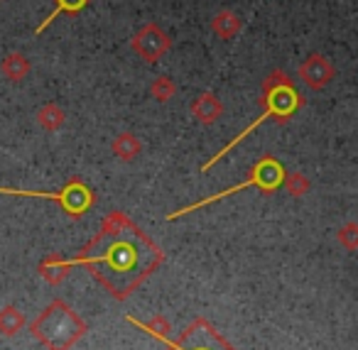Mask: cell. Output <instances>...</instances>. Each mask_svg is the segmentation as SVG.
Returning a JSON list of instances; mask_svg holds the SVG:
<instances>
[{
  "label": "cell",
  "instance_id": "1",
  "mask_svg": "<svg viewBox=\"0 0 358 350\" xmlns=\"http://www.w3.org/2000/svg\"><path fill=\"white\" fill-rule=\"evenodd\" d=\"M265 103V110H263V115H260L255 123H250L248 128L243 130V133H238L234 140H231L229 145H226L224 150H219V152L214 154V157L209 159V162L201 167V172H209L211 167H214L216 162H219L221 157H226V154L231 152V150L236 147V145L241 143V140H245L250 133H253L258 125H263L265 120H270V118H275L278 115V120H287L289 115L294 113L297 108H302L304 105V101H302V96L294 91V86H292V79H289L285 71H280V69H275L273 74L268 76V79L263 81V99H260Z\"/></svg>",
  "mask_w": 358,
  "mask_h": 350
},
{
  "label": "cell",
  "instance_id": "2",
  "mask_svg": "<svg viewBox=\"0 0 358 350\" xmlns=\"http://www.w3.org/2000/svg\"><path fill=\"white\" fill-rule=\"evenodd\" d=\"M35 326H45V330L37 328L35 335L50 350H66L86 330V323H81L79 316H76L69 306L62 304V301H55V304L37 319Z\"/></svg>",
  "mask_w": 358,
  "mask_h": 350
},
{
  "label": "cell",
  "instance_id": "3",
  "mask_svg": "<svg viewBox=\"0 0 358 350\" xmlns=\"http://www.w3.org/2000/svg\"><path fill=\"white\" fill-rule=\"evenodd\" d=\"M282 179H285V169H282V164H280L278 159H273V157H265V159H260V162L255 164V167H253V172H250V177L245 179V182L236 184V187L226 189V191L214 194V196H209V198H201V201L192 203V206L179 208V211L169 213V216H167V221H174V218H182V216H187V213H192V211H199V208L209 206V203L219 201V198L231 196V194L241 191V189L258 187V189H263V191H275V189H278L280 184H282Z\"/></svg>",
  "mask_w": 358,
  "mask_h": 350
},
{
  "label": "cell",
  "instance_id": "4",
  "mask_svg": "<svg viewBox=\"0 0 358 350\" xmlns=\"http://www.w3.org/2000/svg\"><path fill=\"white\" fill-rule=\"evenodd\" d=\"M130 47H133V52L140 57V59H145V61L152 64V61L162 59V57L167 54L169 47H172V40H169V35L159 25L148 22V25H143L133 35Z\"/></svg>",
  "mask_w": 358,
  "mask_h": 350
},
{
  "label": "cell",
  "instance_id": "5",
  "mask_svg": "<svg viewBox=\"0 0 358 350\" xmlns=\"http://www.w3.org/2000/svg\"><path fill=\"white\" fill-rule=\"evenodd\" d=\"M334 74H336V71H334L331 61L322 54H309L307 59L299 64V79H302L312 91L327 89V86L334 81Z\"/></svg>",
  "mask_w": 358,
  "mask_h": 350
},
{
  "label": "cell",
  "instance_id": "6",
  "mask_svg": "<svg viewBox=\"0 0 358 350\" xmlns=\"http://www.w3.org/2000/svg\"><path fill=\"white\" fill-rule=\"evenodd\" d=\"M192 115H194L196 123L214 125L216 120L224 115V103L216 99V94H211V91H204V94L196 96L194 103H192Z\"/></svg>",
  "mask_w": 358,
  "mask_h": 350
},
{
  "label": "cell",
  "instance_id": "7",
  "mask_svg": "<svg viewBox=\"0 0 358 350\" xmlns=\"http://www.w3.org/2000/svg\"><path fill=\"white\" fill-rule=\"evenodd\" d=\"M30 71H32L30 59L25 54H20V52H10V54H6V59L0 61V74L6 76L8 81H13V84L27 79Z\"/></svg>",
  "mask_w": 358,
  "mask_h": 350
},
{
  "label": "cell",
  "instance_id": "8",
  "mask_svg": "<svg viewBox=\"0 0 358 350\" xmlns=\"http://www.w3.org/2000/svg\"><path fill=\"white\" fill-rule=\"evenodd\" d=\"M211 30L219 40H234L241 32V17L234 10H221L211 20Z\"/></svg>",
  "mask_w": 358,
  "mask_h": 350
},
{
  "label": "cell",
  "instance_id": "9",
  "mask_svg": "<svg viewBox=\"0 0 358 350\" xmlns=\"http://www.w3.org/2000/svg\"><path fill=\"white\" fill-rule=\"evenodd\" d=\"M110 150H113V154L120 162H133V159L143 152V145H140V140L135 138L133 133H120L118 138L113 140Z\"/></svg>",
  "mask_w": 358,
  "mask_h": 350
},
{
  "label": "cell",
  "instance_id": "10",
  "mask_svg": "<svg viewBox=\"0 0 358 350\" xmlns=\"http://www.w3.org/2000/svg\"><path fill=\"white\" fill-rule=\"evenodd\" d=\"M64 120H66L64 110L57 103H45L37 110V125H40L42 130H47V133H57V130L64 125Z\"/></svg>",
  "mask_w": 358,
  "mask_h": 350
},
{
  "label": "cell",
  "instance_id": "11",
  "mask_svg": "<svg viewBox=\"0 0 358 350\" xmlns=\"http://www.w3.org/2000/svg\"><path fill=\"white\" fill-rule=\"evenodd\" d=\"M69 267H71V262H64L57 255H52L40 265V275H42V279L50 282V284H62V282L66 279V275H69Z\"/></svg>",
  "mask_w": 358,
  "mask_h": 350
},
{
  "label": "cell",
  "instance_id": "12",
  "mask_svg": "<svg viewBox=\"0 0 358 350\" xmlns=\"http://www.w3.org/2000/svg\"><path fill=\"white\" fill-rule=\"evenodd\" d=\"M103 260L106 262H110L113 265V270H118V272H125V270H130V267L135 265V250L130 245H125V242H118V245H113L108 250V255H103Z\"/></svg>",
  "mask_w": 358,
  "mask_h": 350
},
{
  "label": "cell",
  "instance_id": "13",
  "mask_svg": "<svg viewBox=\"0 0 358 350\" xmlns=\"http://www.w3.org/2000/svg\"><path fill=\"white\" fill-rule=\"evenodd\" d=\"M86 6H89V0H55V10L50 13V17H47L40 27H37L35 35H42L59 15H64V13H79V10H84Z\"/></svg>",
  "mask_w": 358,
  "mask_h": 350
},
{
  "label": "cell",
  "instance_id": "14",
  "mask_svg": "<svg viewBox=\"0 0 358 350\" xmlns=\"http://www.w3.org/2000/svg\"><path fill=\"white\" fill-rule=\"evenodd\" d=\"M25 326V316L15 309V306H6L0 309V333L3 335H15Z\"/></svg>",
  "mask_w": 358,
  "mask_h": 350
},
{
  "label": "cell",
  "instance_id": "15",
  "mask_svg": "<svg viewBox=\"0 0 358 350\" xmlns=\"http://www.w3.org/2000/svg\"><path fill=\"white\" fill-rule=\"evenodd\" d=\"M150 94H152V99L159 101V103H167V101L174 99V94H177V86H174V81L169 79V76H157V79L152 81V86H150Z\"/></svg>",
  "mask_w": 358,
  "mask_h": 350
},
{
  "label": "cell",
  "instance_id": "16",
  "mask_svg": "<svg viewBox=\"0 0 358 350\" xmlns=\"http://www.w3.org/2000/svg\"><path fill=\"white\" fill-rule=\"evenodd\" d=\"M282 184H285V189H287L292 196H307V191H309V179L304 177V174H299V172H294V174H285V179H282Z\"/></svg>",
  "mask_w": 358,
  "mask_h": 350
},
{
  "label": "cell",
  "instance_id": "17",
  "mask_svg": "<svg viewBox=\"0 0 358 350\" xmlns=\"http://www.w3.org/2000/svg\"><path fill=\"white\" fill-rule=\"evenodd\" d=\"M336 240L341 242L348 252L356 250V247H358V226H356V223H346V226L336 233Z\"/></svg>",
  "mask_w": 358,
  "mask_h": 350
}]
</instances>
